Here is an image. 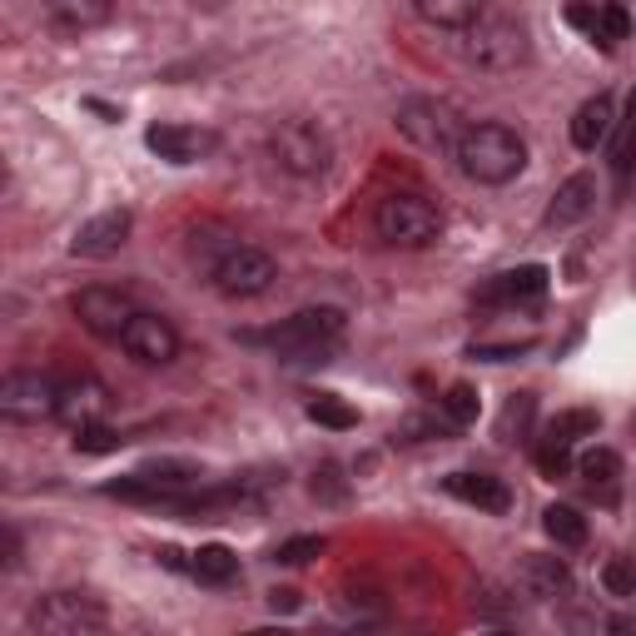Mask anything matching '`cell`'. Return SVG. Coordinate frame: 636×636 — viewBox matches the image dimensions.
<instances>
[{
  "instance_id": "1",
  "label": "cell",
  "mask_w": 636,
  "mask_h": 636,
  "mask_svg": "<svg viewBox=\"0 0 636 636\" xmlns=\"http://www.w3.org/2000/svg\"><path fill=\"white\" fill-rule=\"evenodd\" d=\"M343 324H348L343 308L318 304V308H298L294 318H284V324H274V328H244L239 343L274 348V353L288 358V363H324V358L338 348Z\"/></svg>"
},
{
  "instance_id": "2",
  "label": "cell",
  "mask_w": 636,
  "mask_h": 636,
  "mask_svg": "<svg viewBox=\"0 0 636 636\" xmlns=\"http://www.w3.org/2000/svg\"><path fill=\"white\" fill-rule=\"evenodd\" d=\"M457 169H463L473 184H512L527 169V139L517 135L512 125H497V119H483V125H467L463 139H457Z\"/></svg>"
},
{
  "instance_id": "3",
  "label": "cell",
  "mask_w": 636,
  "mask_h": 636,
  "mask_svg": "<svg viewBox=\"0 0 636 636\" xmlns=\"http://www.w3.org/2000/svg\"><path fill=\"white\" fill-rule=\"evenodd\" d=\"M373 234L383 239L388 248H427L443 234V209L427 194H413V189H393L373 204Z\"/></svg>"
},
{
  "instance_id": "4",
  "label": "cell",
  "mask_w": 636,
  "mask_h": 636,
  "mask_svg": "<svg viewBox=\"0 0 636 636\" xmlns=\"http://www.w3.org/2000/svg\"><path fill=\"white\" fill-rule=\"evenodd\" d=\"M398 135L407 139V145L427 149V155H457V139H463V119H457V109L447 105V99H433V95H417L407 99L403 109H398Z\"/></svg>"
},
{
  "instance_id": "5",
  "label": "cell",
  "mask_w": 636,
  "mask_h": 636,
  "mask_svg": "<svg viewBox=\"0 0 636 636\" xmlns=\"http://www.w3.org/2000/svg\"><path fill=\"white\" fill-rule=\"evenodd\" d=\"M25 626L40 636H95L109 626V612L85 592H50L30 606Z\"/></svg>"
},
{
  "instance_id": "6",
  "label": "cell",
  "mask_w": 636,
  "mask_h": 636,
  "mask_svg": "<svg viewBox=\"0 0 636 636\" xmlns=\"http://www.w3.org/2000/svg\"><path fill=\"white\" fill-rule=\"evenodd\" d=\"M268 155H274V165L294 179H318L328 165H333L328 135L318 125H308V119H284L278 129H268Z\"/></svg>"
},
{
  "instance_id": "7",
  "label": "cell",
  "mask_w": 636,
  "mask_h": 636,
  "mask_svg": "<svg viewBox=\"0 0 636 636\" xmlns=\"http://www.w3.org/2000/svg\"><path fill=\"white\" fill-rule=\"evenodd\" d=\"M274 278H278V264L254 244L224 248V258L209 268V284H214V294H224V298H258L274 288Z\"/></svg>"
},
{
  "instance_id": "8",
  "label": "cell",
  "mask_w": 636,
  "mask_h": 636,
  "mask_svg": "<svg viewBox=\"0 0 636 636\" xmlns=\"http://www.w3.org/2000/svg\"><path fill=\"white\" fill-rule=\"evenodd\" d=\"M0 413L10 423H40V417H60V378L55 373H6L0 383Z\"/></svg>"
},
{
  "instance_id": "9",
  "label": "cell",
  "mask_w": 636,
  "mask_h": 636,
  "mask_svg": "<svg viewBox=\"0 0 636 636\" xmlns=\"http://www.w3.org/2000/svg\"><path fill=\"white\" fill-rule=\"evenodd\" d=\"M467 60L477 70H517L527 60V30L507 15H492V20H477L473 25V40H467Z\"/></svg>"
},
{
  "instance_id": "10",
  "label": "cell",
  "mask_w": 636,
  "mask_h": 636,
  "mask_svg": "<svg viewBox=\"0 0 636 636\" xmlns=\"http://www.w3.org/2000/svg\"><path fill=\"white\" fill-rule=\"evenodd\" d=\"M75 318L89 328L95 338H109V343H119L129 328V318L139 314V304L125 294V288H105V284H89L75 294Z\"/></svg>"
},
{
  "instance_id": "11",
  "label": "cell",
  "mask_w": 636,
  "mask_h": 636,
  "mask_svg": "<svg viewBox=\"0 0 636 636\" xmlns=\"http://www.w3.org/2000/svg\"><path fill=\"white\" fill-rule=\"evenodd\" d=\"M119 348H125L135 363H145V368H165V363H174V358H179V333H174V324H169L165 314L139 308V314L129 318Z\"/></svg>"
},
{
  "instance_id": "12",
  "label": "cell",
  "mask_w": 636,
  "mask_h": 636,
  "mask_svg": "<svg viewBox=\"0 0 636 636\" xmlns=\"http://www.w3.org/2000/svg\"><path fill=\"white\" fill-rule=\"evenodd\" d=\"M129 229H135V214H129L125 204L99 209V214L85 219L80 234L70 239V254H75V258H109V254H119V248L129 244Z\"/></svg>"
},
{
  "instance_id": "13",
  "label": "cell",
  "mask_w": 636,
  "mask_h": 636,
  "mask_svg": "<svg viewBox=\"0 0 636 636\" xmlns=\"http://www.w3.org/2000/svg\"><path fill=\"white\" fill-rule=\"evenodd\" d=\"M145 145L155 149L159 159H169V165H194V159H204L219 139L209 135V129H194V125H149Z\"/></svg>"
},
{
  "instance_id": "14",
  "label": "cell",
  "mask_w": 636,
  "mask_h": 636,
  "mask_svg": "<svg viewBox=\"0 0 636 636\" xmlns=\"http://www.w3.org/2000/svg\"><path fill=\"white\" fill-rule=\"evenodd\" d=\"M592 209H596V174H586V169H582V174H566L562 184H556L542 224L547 229H572V224H582Z\"/></svg>"
},
{
  "instance_id": "15",
  "label": "cell",
  "mask_w": 636,
  "mask_h": 636,
  "mask_svg": "<svg viewBox=\"0 0 636 636\" xmlns=\"http://www.w3.org/2000/svg\"><path fill=\"white\" fill-rule=\"evenodd\" d=\"M443 487H447V497L477 507V512H507V507H512L507 483H502V477H492V473H447Z\"/></svg>"
},
{
  "instance_id": "16",
  "label": "cell",
  "mask_w": 636,
  "mask_h": 636,
  "mask_svg": "<svg viewBox=\"0 0 636 636\" xmlns=\"http://www.w3.org/2000/svg\"><path fill=\"white\" fill-rule=\"evenodd\" d=\"M547 284H552V268H547V264L502 268V274L483 288V304H527V298H542Z\"/></svg>"
},
{
  "instance_id": "17",
  "label": "cell",
  "mask_w": 636,
  "mask_h": 636,
  "mask_svg": "<svg viewBox=\"0 0 636 636\" xmlns=\"http://www.w3.org/2000/svg\"><path fill=\"white\" fill-rule=\"evenodd\" d=\"M517 582H522L527 596H566L572 592V572H566L562 556H542V552H527L517 562Z\"/></svg>"
},
{
  "instance_id": "18",
  "label": "cell",
  "mask_w": 636,
  "mask_h": 636,
  "mask_svg": "<svg viewBox=\"0 0 636 636\" xmlns=\"http://www.w3.org/2000/svg\"><path fill=\"white\" fill-rule=\"evenodd\" d=\"M109 407V388L95 383V378H60V417H70V423H95L99 413Z\"/></svg>"
},
{
  "instance_id": "19",
  "label": "cell",
  "mask_w": 636,
  "mask_h": 636,
  "mask_svg": "<svg viewBox=\"0 0 636 636\" xmlns=\"http://www.w3.org/2000/svg\"><path fill=\"white\" fill-rule=\"evenodd\" d=\"M413 10L433 30H473L487 15V0H413Z\"/></svg>"
},
{
  "instance_id": "20",
  "label": "cell",
  "mask_w": 636,
  "mask_h": 636,
  "mask_svg": "<svg viewBox=\"0 0 636 636\" xmlns=\"http://www.w3.org/2000/svg\"><path fill=\"white\" fill-rule=\"evenodd\" d=\"M606 135H612V95L582 99L576 115H572V145L576 149H596V145H606Z\"/></svg>"
},
{
  "instance_id": "21",
  "label": "cell",
  "mask_w": 636,
  "mask_h": 636,
  "mask_svg": "<svg viewBox=\"0 0 636 636\" xmlns=\"http://www.w3.org/2000/svg\"><path fill=\"white\" fill-rule=\"evenodd\" d=\"M45 15L60 30H95L115 15V0H45Z\"/></svg>"
},
{
  "instance_id": "22",
  "label": "cell",
  "mask_w": 636,
  "mask_h": 636,
  "mask_svg": "<svg viewBox=\"0 0 636 636\" xmlns=\"http://www.w3.org/2000/svg\"><path fill=\"white\" fill-rule=\"evenodd\" d=\"M189 572H194L199 582H209V586H224V582H234V576H239V556L229 552L224 542H209V547H199V552H194Z\"/></svg>"
},
{
  "instance_id": "23",
  "label": "cell",
  "mask_w": 636,
  "mask_h": 636,
  "mask_svg": "<svg viewBox=\"0 0 636 636\" xmlns=\"http://www.w3.org/2000/svg\"><path fill=\"white\" fill-rule=\"evenodd\" d=\"M576 473L586 477V487H592V492L602 487V497L612 502V487H616V477H622V453H616V447H592V453L576 463Z\"/></svg>"
},
{
  "instance_id": "24",
  "label": "cell",
  "mask_w": 636,
  "mask_h": 636,
  "mask_svg": "<svg viewBox=\"0 0 636 636\" xmlns=\"http://www.w3.org/2000/svg\"><path fill=\"white\" fill-rule=\"evenodd\" d=\"M542 532L552 537L556 547H582L586 542V517L576 512V507H566V502H552L542 512Z\"/></svg>"
},
{
  "instance_id": "25",
  "label": "cell",
  "mask_w": 636,
  "mask_h": 636,
  "mask_svg": "<svg viewBox=\"0 0 636 636\" xmlns=\"http://www.w3.org/2000/svg\"><path fill=\"white\" fill-rule=\"evenodd\" d=\"M596 427H602V413H596V407H566V413H556L552 423L542 427V437H556V443H576V437H592Z\"/></svg>"
},
{
  "instance_id": "26",
  "label": "cell",
  "mask_w": 636,
  "mask_h": 636,
  "mask_svg": "<svg viewBox=\"0 0 636 636\" xmlns=\"http://www.w3.org/2000/svg\"><path fill=\"white\" fill-rule=\"evenodd\" d=\"M443 413H447V423H453V427L477 423V413H483V393H477L473 383H453L443 393Z\"/></svg>"
},
{
  "instance_id": "27",
  "label": "cell",
  "mask_w": 636,
  "mask_h": 636,
  "mask_svg": "<svg viewBox=\"0 0 636 636\" xmlns=\"http://www.w3.org/2000/svg\"><path fill=\"white\" fill-rule=\"evenodd\" d=\"M308 417H314L318 427H333V433H348V427H358V407H348L343 398H314L308 403Z\"/></svg>"
},
{
  "instance_id": "28",
  "label": "cell",
  "mask_w": 636,
  "mask_h": 636,
  "mask_svg": "<svg viewBox=\"0 0 636 636\" xmlns=\"http://www.w3.org/2000/svg\"><path fill=\"white\" fill-rule=\"evenodd\" d=\"M632 35V15H626L622 6H602L592 10V40H602V45H616V40Z\"/></svg>"
},
{
  "instance_id": "29",
  "label": "cell",
  "mask_w": 636,
  "mask_h": 636,
  "mask_svg": "<svg viewBox=\"0 0 636 636\" xmlns=\"http://www.w3.org/2000/svg\"><path fill=\"white\" fill-rule=\"evenodd\" d=\"M119 443H125V437H119L115 427H105V423H80L75 427V453H89V457L119 453Z\"/></svg>"
},
{
  "instance_id": "30",
  "label": "cell",
  "mask_w": 636,
  "mask_h": 636,
  "mask_svg": "<svg viewBox=\"0 0 636 636\" xmlns=\"http://www.w3.org/2000/svg\"><path fill=\"white\" fill-rule=\"evenodd\" d=\"M324 547H328V542H324V537H314V532H308V537H288V542L274 547V562H278V566H304V562H314Z\"/></svg>"
},
{
  "instance_id": "31",
  "label": "cell",
  "mask_w": 636,
  "mask_h": 636,
  "mask_svg": "<svg viewBox=\"0 0 636 636\" xmlns=\"http://www.w3.org/2000/svg\"><path fill=\"white\" fill-rule=\"evenodd\" d=\"M537 467H542V477H566V467H572V443L542 437V443H537Z\"/></svg>"
},
{
  "instance_id": "32",
  "label": "cell",
  "mask_w": 636,
  "mask_h": 636,
  "mask_svg": "<svg viewBox=\"0 0 636 636\" xmlns=\"http://www.w3.org/2000/svg\"><path fill=\"white\" fill-rule=\"evenodd\" d=\"M602 586L612 596H636V566L626 562V556H612V562L602 566Z\"/></svg>"
},
{
  "instance_id": "33",
  "label": "cell",
  "mask_w": 636,
  "mask_h": 636,
  "mask_svg": "<svg viewBox=\"0 0 636 636\" xmlns=\"http://www.w3.org/2000/svg\"><path fill=\"white\" fill-rule=\"evenodd\" d=\"M532 353V343H473V358H483V363H507V358H522Z\"/></svg>"
},
{
  "instance_id": "34",
  "label": "cell",
  "mask_w": 636,
  "mask_h": 636,
  "mask_svg": "<svg viewBox=\"0 0 636 636\" xmlns=\"http://www.w3.org/2000/svg\"><path fill=\"white\" fill-rule=\"evenodd\" d=\"M343 492H348V483L338 477V467L324 463V473H314V497H328V502H338Z\"/></svg>"
},
{
  "instance_id": "35",
  "label": "cell",
  "mask_w": 636,
  "mask_h": 636,
  "mask_svg": "<svg viewBox=\"0 0 636 636\" xmlns=\"http://www.w3.org/2000/svg\"><path fill=\"white\" fill-rule=\"evenodd\" d=\"M0 542H6V556H0V572H15V566H20V537H15V527H6V532H0Z\"/></svg>"
},
{
  "instance_id": "36",
  "label": "cell",
  "mask_w": 636,
  "mask_h": 636,
  "mask_svg": "<svg viewBox=\"0 0 636 636\" xmlns=\"http://www.w3.org/2000/svg\"><path fill=\"white\" fill-rule=\"evenodd\" d=\"M268 606H274V612H298V592L294 586H274V592H268Z\"/></svg>"
},
{
  "instance_id": "37",
  "label": "cell",
  "mask_w": 636,
  "mask_h": 636,
  "mask_svg": "<svg viewBox=\"0 0 636 636\" xmlns=\"http://www.w3.org/2000/svg\"><path fill=\"white\" fill-rule=\"evenodd\" d=\"M626 125H636V89H632V99H626Z\"/></svg>"
}]
</instances>
